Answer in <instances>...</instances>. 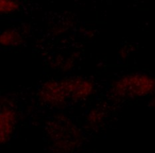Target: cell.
Masks as SVG:
<instances>
[{"instance_id": "5b68a950", "label": "cell", "mask_w": 155, "mask_h": 153, "mask_svg": "<svg viewBox=\"0 0 155 153\" xmlns=\"http://www.w3.org/2000/svg\"><path fill=\"white\" fill-rule=\"evenodd\" d=\"M16 120L14 111L9 108H3L1 112V142L5 143L11 136Z\"/></svg>"}, {"instance_id": "277c9868", "label": "cell", "mask_w": 155, "mask_h": 153, "mask_svg": "<svg viewBox=\"0 0 155 153\" xmlns=\"http://www.w3.org/2000/svg\"><path fill=\"white\" fill-rule=\"evenodd\" d=\"M42 98L48 104L59 107L65 103V95L61 87L55 82H49L43 86L41 92Z\"/></svg>"}, {"instance_id": "7a4b0ae2", "label": "cell", "mask_w": 155, "mask_h": 153, "mask_svg": "<svg viewBox=\"0 0 155 153\" xmlns=\"http://www.w3.org/2000/svg\"><path fill=\"white\" fill-rule=\"evenodd\" d=\"M154 81L147 76H131L117 83L118 93L127 95H141L149 93L154 87Z\"/></svg>"}, {"instance_id": "52a82bcc", "label": "cell", "mask_w": 155, "mask_h": 153, "mask_svg": "<svg viewBox=\"0 0 155 153\" xmlns=\"http://www.w3.org/2000/svg\"><path fill=\"white\" fill-rule=\"evenodd\" d=\"M18 8L17 2L12 1H1V12H11Z\"/></svg>"}, {"instance_id": "6da1fadb", "label": "cell", "mask_w": 155, "mask_h": 153, "mask_svg": "<svg viewBox=\"0 0 155 153\" xmlns=\"http://www.w3.org/2000/svg\"><path fill=\"white\" fill-rule=\"evenodd\" d=\"M53 125L55 127L51 125L50 136L55 142V146L63 149V153L69 152L71 149L75 147V142L78 141L77 136H73V132L75 131L73 126L68 123L67 121L64 120L54 122Z\"/></svg>"}, {"instance_id": "8992f818", "label": "cell", "mask_w": 155, "mask_h": 153, "mask_svg": "<svg viewBox=\"0 0 155 153\" xmlns=\"http://www.w3.org/2000/svg\"><path fill=\"white\" fill-rule=\"evenodd\" d=\"M19 40L18 34L12 32H5L1 36V42L4 45H12Z\"/></svg>"}, {"instance_id": "3957f363", "label": "cell", "mask_w": 155, "mask_h": 153, "mask_svg": "<svg viewBox=\"0 0 155 153\" xmlns=\"http://www.w3.org/2000/svg\"><path fill=\"white\" fill-rule=\"evenodd\" d=\"M65 96H70L75 99H79L87 96L91 91L92 85L86 81L74 79L64 81L60 83Z\"/></svg>"}]
</instances>
